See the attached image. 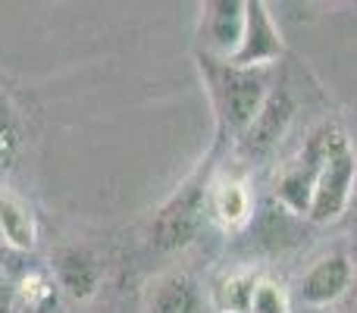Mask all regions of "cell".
<instances>
[{
    "label": "cell",
    "mask_w": 357,
    "mask_h": 313,
    "mask_svg": "<svg viewBox=\"0 0 357 313\" xmlns=\"http://www.w3.org/2000/svg\"><path fill=\"white\" fill-rule=\"evenodd\" d=\"M201 69L204 88H207L210 107L216 119V138L213 144L232 151L238 138L251 129L264 107L266 94L273 88L270 69H241L235 63H220L210 56H195Z\"/></svg>",
    "instance_id": "1"
},
{
    "label": "cell",
    "mask_w": 357,
    "mask_h": 313,
    "mask_svg": "<svg viewBox=\"0 0 357 313\" xmlns=\"http://www.w3.org/2000/svg\"><path fill=\"white\" fill-rule=\"evenodd\" d=\"M222 154L220 144L210 148L207 160H201L195 172L178 185L176 194L163 201L148 226V247L154 254H176L195 245L201 229L207 226V185L216 169V157Z\"/></svg>",
    "instance_id": "2"
},
{
    "label": "cell",
    "mask_w": 357,
    "mask_h": 313,
    "mask_svg": "<svg viewBox=\"0 0 357 313\" xmlns=\"http://www.w3.org/2000/svg\"><path fill=\"white\" fill-rule=\"evenodd\" d=\"M335 125H339V119H323V123H317L314 129L304 135L301 148L279 166L276 178H273V201L289 216L307 220L310 197H314L317 178H320V169H323V163H326Z\"/></svg>",
    "instance_id": "3"
},
{
    "label": "cell",
    "mask_w": 357,
    "mask_h": 313,
    "mask_svg": "<svg viewBox=\"0 0 357 313\" xmlns=\"http://www.w3.org/2000/svg\"><path fill=\"white\" fill-rule=\"evenodd\" d=\"M354 197H357V154L351 135L339 123L333 132L326 163H323L320 178H317L314 197H310L307 220L314 226H329V222L342 220L354 207Z\"/></svg>",
    "instance_id": "4"
},
{
    "label": "cell",
    "mask_w": 357,
    "mask_h": 313,
    "mask_svg": "<svg viewBox=\"0 0 357 313\" xmlns=\"http://www.w3.org/2000/svg\"><path fill=\"white\" fill-rule=\"evenodd\" d=\"M295 94L289 91L285 82H273L270 94H266L264 107H260L257 119L251 123V129L238 138V144L232 148V154L238 163H254V160L270 157L279 144L285 142V135L291 132V123H295Z\"/></svg>",
    "instance_id": "5"
},
{
    "label": "cell",
    "mask_w": 357,
    "mask_h": 313,
    "mask_svg": "<svg viewBox=\"0 0 357 313\" xmlns=\"http://www.w3.org/2000/svg\"><path fill=\"white\" fill-rule=\"evenodd\" d=\"M207 222L222 232H241L254 222V191L241 166L216 163L207 185Z\"/></svg>",
    "instance_id": "6"
},
{
    "label": "cell",
    "mask_w": 357,
    "mask_h": 313,
    "mask_svg": "<svg viewBox=\"0 0 357 313\" xmlns=\"http://www.w3.org/2000/svg\"><path fill=\"white\" fill-rule=\"evenodd\" d=\"M354 291V266L348 260L345 247H333V251L320 254L307 270L298 276L291 298L310 310H323L339 304L345 295Z\"/></svg>",
    "instance_id": "7"
},
{
    "label": "cell",
    "mask_w": 357,
    "mask_h": 313,
    "mask_svg": "<svg viewBox=\"0 0 357 313\" xmlns=\"http://www.w3.org/2000/svg\"><path fill=\"white\" fill-rule=\"evenodd\" d=\"M245 22L248 0H207V3H201L195 56L232 63V56L241 47V38H245Z\"/></svg>",
    "instance_id": "8"
},
{
    "label": "cell",
    "mask_w": 357,
    "mask_h": 313,
    "mask_svg": "<svg viewBox=\"0 0 357 313\" xmlns=\"http://www.w3.org/2000/svg\"><path fill=\"white\" fill-rule=\"evenodd\" d=\"M285 56V41L264 0H248V22L238 54L232 56L241 69H273Z\"/></svg>",
    "instance_id": "9"
},
{
    "label": "cell",
    "mask_w": 357,
    "mask_h": 313,
    "mask_svg": "<svg viewBox=\"0 0 357 313\" xmlns=\"http://www.w3.org/2000/svg\"><path fill=\"white\" fill-rule=\"evenodd\" d=\"M207 289L188 270L157 273L142 295V313H207Z\"/></svg>",
    "instance_id": "10"
},
{
    "label": "cell",
    "mask_w": 357,
    "mask_h": 313,
    "mask_svg": "<svg viewBox=\"0 0 357 313\" xmlns=\"http://www.w3.org/2000/svg\"><path fill=\"white\" fill-rule=\"evenodd\" d=\"M50 276L56 289L69 295L73 301H91L104 282V264L85 245H63L50 257Z\"/></svg>",
    "instance_id": "11"
},
{
    "label": "cell",
    "mask_w": 357,
    "mask_h": 313,
    "mask_svg": "<svg viewBox=\"0 0 357 313\" xmlns=\"http://www.w3.org/2000/svg\"><path fill=\"white\" fill-rule=\"evenodd\" d=\"M0 241L13 251H35L38 245L35 210L10 188H0Z\"/></svg>",
    "instance_id": "12"
},
{
    "label": "cell",
    "mask_w": 357,
    "mask_h": 313,
    "mask_svg": "<svg viewBox=\"0 0 357 313\" xmlns=\"http://www.w3.org/2000/svg\"><path fill=\"white\" fill-rule=\"evenodd\" d=\"M257 279H260V270H251V266H235V270L220 273L207 289L210 307L216 313H248Z\"/></svg>",
    "instance_id": "13"
},
{
    "label": "cell",
    "mask_w": 357,
    "mask_h": 313,
    "mask_svg": "<svg viewBox=\"0 0 357 313\" xmlns=\"http://www.w3.org/2000/svg\"><path fill=\"white\" fill-rule=\"evenodd\" d=\"M56 295H60V289H56L54 276L41 270L22 276L16 285V298L29 313H50V307H56Z\"/></svg>",
    "instance_id": "14"
},
{
    "label": "cell",
    "mask_w": 357,
    "mask_h": 313,
    "mask_svg": "<svg viewBox=\"0 0 357 313\" xmlns=\"http://www.w3.org/2000/svg\"><path fill=\"white\" fill-rule=\"evenodd\" d=\"M22 154V123L13 100L0 91V172L13 169Z\"/></svg>",
    "instance_id": "15"
},
{
    "label": "cell",
    "mask_w": 357,
    "mask_h": 313,
    "mask_svg": "<svg viewBox=\"0 0 357 313\" xmlns=\"http://www.w3.org/2000/svg\"><path fill=\"white\" fill-rule=\"evenodd\" d=\"M291 307H295V298H291L289 285L279 282L276 276L260 273L257 285H254V295H251V310L248 313H291Z\"/></svg>",
    "instance_id": "16"
},
{
    "label": "cell",
    "mask_w": 357,
    "mask_h": 313,
    "mask_svg": "<svg viewBox=\"0 0 357 313\" xmlns=\"http://www.w3.org/2000/svg\"><path fill=\"white\" fill-rule=\"evenodd\" d=\"M345 254L348 260H351L354 266V289H357V213H351V220H348V229H345Z\"/></svg>",
    "instance_id": "17"
},
{
    "label": "cell",
    "mask_w": 357,
    "mask_h": 313,
    "mask_svg": "<svg viewBox=\"0 0 357 313\" xmlns=\"http://www.w3.org/2000/svg\"><path fill=\"white\" fill-rule=\"evenodd\" d=\"M354 213H357V197H354Z\"/></svg>",
    "instance_id": "18"
}]
</instances>
